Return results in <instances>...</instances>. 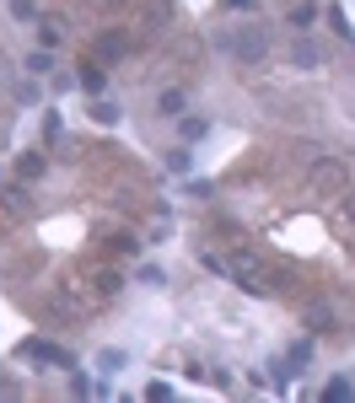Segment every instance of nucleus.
Returning a JSON list of instances; mask_svg holds the SVG:
<instances>
[{
	"mask_svg": "<svg viewBox=\"0 0 355 403\" xmlns=\"http://www.w3.org/2000/svg\"><path fill=\"white\" fill-rule=\"evenodd\" d=\"M162 113H183V92H162Z\"/></svg>",
	"mask_w": 355,
	"mask_h": 403,
	"instance_id": "3",
	"label": "nucleus"
},
{
	"mask_svg": "<svg viewBox=\"0 0 355 403\" xmlns=\"http://www.w3.org/2000/svg\"><path fill=\"white\" fill-rule=\"evenodd\" d=\"M11 17L17 22H38V6H33V0H11Z\"/></svg>",
	"mask_w": 355,
	"mask_h": 403,
	"instance_id": "2",
	"label": "nucleus"
},
{
	"mask_svg": "<svg viewBox=\"0 0 355 403\" xmlns=\"http://www.w3.org/2000/svg\"><path fill=\"white\" fill-rule=\"evenodd\" d=\"M162 280H167V274H162L156 263H146V269H140V285H162Z\"/></svg>",
	"mask_w": 355,
	"mask_h": 403,
	"instance_id": "6",
	"label": "nucleus"
},
{
	"mask_svg": "<svg viewBox=\"0 0 355 403\" xmlns=\"http://www.w3.org/2000/svg\"><path fill=\"white\" fill-rule=\"evenodd\" d=\"M205 129H210L205 119H183V135H188V140H199V135H205Z\"/></svg>",
	"mask_w": 355,
	"mask_h": 403,
	"instance_id": "5",
	"label": "nucleus"
},
{
	"mask_svg": "<svg viewBox=\"0 0 355 403\" xmlns=\"http://www.w3.org/2000/svg\"><path fill=\"white\" fill-rule=\"evenodd\" d=\"M27 76H49V54H33L27 60Z\"/></svg>",
	"mask_w": 355,
	"mask_h": 403,
	"instance_id": "4",
	"label": "nucleus"
},
{
	"mask_svg": "<svg viewBox=\"0 0 355 403\" xmlns=\"http://www.w3.org/2000/svg\"><path fill=\"white\" fill-rule=\"evenodd\" d=\"M237 54H242V60H258V54H264V33H258V27H242V33H237Z\"/></svg>",
	"mask_w": 355,
	"mask_h": 403,
	"instance_id": "1",
	"label": "nucleus"
}]
</instances>
